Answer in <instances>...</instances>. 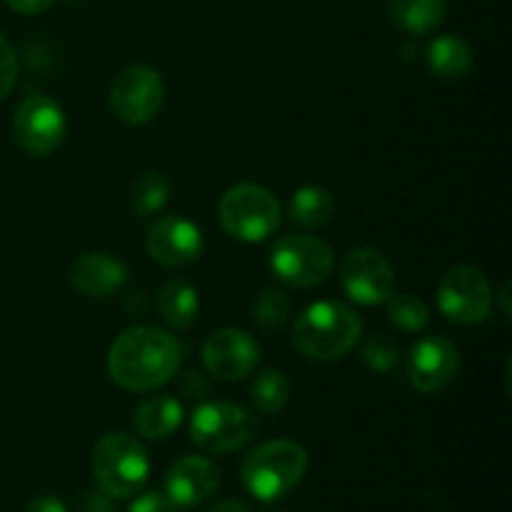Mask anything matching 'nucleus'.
Listing matches in <instances>:
<instances>
[{"label":"nucleus","mask_w":512,"mask_h":512,"mask_svg":"<svg viewBox=\"0 0 512 512\" xmlns=\"http://www.w3.org/2000/svg\"><path fill=\"white\" fill-rule=\"evenodd\" d=\"M265 512H283V510H280V508H268Z\"/></svg>","instance_id":"nucleus-33"},{"label":"nucleus","mask_w":512,"mask_h":512,"mask_svg":"<svg viewBox=\"0 0 512 512\" xmlns=\"http://www.w3.org/2000/svg\"><path fill=\"white\" fill-rule=\"evenodd\" d=\"M345 295L358 305H385L395 290V270L380 250L355 248L340 265Z\"/></svg>","instance_id":"nucleus-11"},{"label":"nucleus","mask_w":512,"mask_h":512,"mask_svg":"<svg viewBox=\"0 0 512 512\" xmlns=\"http://www.w3.org/2000/svg\"><path fill=\"white\" fill-rule=\"evenodd\" d=\"M185 410L173 395H153L143 400L133 415V425L145 440H165L183 425Z\"/></svg>","instance_id":"nucleus-17"},{"label":"nucleus","mask_w":512,"mask_h":512,"mask_svg":"<svg viewBox=\"0 0 512 512\" xmlns=\"http://www.w3.org/2000/svg\"><path fill=\"white\" fill-rule=\"evenodd\" d=\"M333 213V195L325 188H320V185H303V188H298L288 205L290 220L300 225V228H320V225H325L333 218Z\"/></svg>","instance_id":"nucleus-21"},{"label":"nucleus","mask_w":512,"mask_h":512,"mask_svg":"<svg viewBox=\"0 0 512 512\" xmlns=\"http://www.w3.org/2000/svg\"><path fill=\"white\" fill-rule=\"evenodd\" d=\"M90 470L100 493L113 500H128L143 490L150 460L138 438L128 433H108L95 445Z\"/></svg>","instance_id":"nucleus-4"},{"label":"nucleus","mask_w":512,"mask_h":512,"mask_svg":"<svg viewBox=\"0 0 512 512\" xmlns=\"http://www.w3.org/2000/svg\"><path fill=\"white\" fill-rule=\"evenodd\" d=\"M125 280L128 268L108 253H85L70 268V283L85 298H110L123 288Z\"/></svg>","instance_id":"nucleus-16"},{"label":"nucleus","mask_w":512,"mask_h":512,"mask_svg":"<svg viewBox=\"0 0 512 512\" xmlns=\"http://www.w3.org/2000/svg\"><path fill=\"white\" fill-rule=\"evenodd\" d=\"M165 83L150 65L135 63L120 70L110 85V108L125 125H145L160 113Z\"/></svg>","instance_id":"nucleus-8"},{"label":"nucleus","mask_w":512,"mask_h":512,"mask_svg":"<svg viewBox=\"0 0 512 512\" xmlns=\"http://www.w3.org/2000/svg\"><path fill=\"white\" fill-rule=\"evenodd\" d=\"M173 512H183V508H175V510H173Z\"/></svg>","instance_id":"nucleus-34"},{"label":"nucleus","mask_w":512,"mask_h":512,"mask_svg":"<svg viewBox=\"0 0 512 512\" xmlns=\"http://www.w3.org/2000/svg\"><path fill=\"white\" fill-rule=\"evenodd\" d=\"M280 203L270 190L255 183H240L225 190L218 203L220 225L243 243H263L278 230Z\"/></svg>","instance_id":"nucleus-5"},{"label":"nucleus","mask_w":512,"mask_h":512,"mask_svg":"<svg viewBox=\"0 0 512 512\" xmlns=\"http://www.w3.org/2000/svg\"><path fill=\"white\" fill-rule=\"evenodd\" d=\"M25 512H68L65 503L55 495H38L35 500H30L28 510Z\"/></svg>","instance_id":"nucleus-31"},{"label":"nucleus","mask_w":512,"mask_h":512,"mask_svg":"<svg viewBox=\"0 0 512 512\" xmlns=\"http://www.w3.org/2000/svg\"><path fill=\"white\" fill-rule=\"evenodd\" d=\"M288 310H290V300L283 290L265 288L263 293L258 295V300H255V308H253L255 323H258L263 330H278L283 328L285 320H288Z\"/></svg>","instance_id":"nucleus-25"},{"label":"nucleus","mask_w":512,"mask_h":512,"mask_svg":"<svg viewBox=\"0 0 512 512\" xmlns=\"http://www.w3.org/2000/svg\"><path fill=\"white\" fill-rule=\"evenodd\" d=\"M438 308L458 325L483 323L493 308L488 278L473 265H455L438 283Z\"/></svg>","instance_id":"nucleus-10"},{"label":"nucleus","mask_w":512,"mask_h":512,"mask_svg":"<svg viewBox=\"0 0 512 512\" xmlns=\"http://www.w3.org/2000/svg\"><path fill=\"white\" fill-rule=\"evenodd\" d=\"M363 360L368 368H373L375 373H388L398 365L400 360V348L393 338H388L385 333H375L368 343L363 345Z\"/></svg>","instance_id":"nucleus-26"},{"label":"nucleus","mask_w":512,"mask_h":512,"mask_svg":"<svg viewBox=\"0 0 512 512\" xmlns=\"http://www.w3.org/2000/svg\"><path fill=\"white\" fill-rule=\"evenodd\" d=\"M390 20L408 35H428L443 23L445 0H388Z\"/></svg>","instance_id":"nucleus-20"},{"label":"nucleus","mask_w":512,"mask_h":512,"mask_svg":"<svg viewBox=\"0 0 512 512\" xmlns=\"http://www.w3.org/2000/svg\"><path fill=\"white\" fill-rule=\"evenodd\" d=\"M10 10L20 15H38L45 13L48 8H53L55 0H5Z\"/></svg>","instance_id":"nucleus-29"},{"label":"nucleus","mask_w":512,"mask_h":512,"mask_svg":"<svg viewBox=\"0 0 512 512\" xmlns=\"http://www.w3.org/2000/svg\"><path fill=\"white\" fill-rule=\"evenodd\" d=\"M250 400H253L255 408L265 415H275L280 410L288 408L290 403V383L280 370H263L260 375H255V380L250 383Z\"/></svg>","instance_id":"nucleus-23"},{"label":"nucleus","mask_w":512,"mask_h":512,"mask_svg":"<svg viewBox=\"0 0 512 512\" xmlns=\"http://www.w3.org/2000/svg\"><path fill=\"white\" fill-rule=\"evenodd\" d=\"M388 305V320L400 330H408V333H420V330L428 328L430 323V310L418 295L413 293H400L390 295L385 300Z\"/></svg>","instance_id":"nucleus-24"},{"label":"nucleus","mask_w":512,"mask_h":512,"mask_svg":"<svg viewBox=\"0 0 512 512\" xmlns=\"http://www.w3.org/2000/svg\"><path fill=\"white\" fill-rule=\"evenodd\" d=\"M178 505L170 503L165 493H143L133 500L128 512H173Z\"/></svg>","instance_id":"nucleus-28"},{"label":"nucleus","mask_w":512,"mask_h":512,"mask_svg":"<svg viewBox=\"0 0 512 512\" xmlns=\"http://www.w3.org/2000/svg\"><path fill=\"white\" fill-rule=\"evenodd\" d=\"M203 233L180 215H160L145 230V250L165 268H185L203 255Z\"/></svg>","instance_id":"nucleus-12"},{"label":"nucleus","mask_w":512,"mask_h":512,"mask_svg":"<svg viewBox=\"0 0 512 512\" xmlns=\"http://www.w3.org/2000/svg\"><path fill=\"white\" fill-rule=\"evenodd\" d=\"M65 113L53 98L43 93L28 95L18 105L13 118V138L23 153L45 158L60 148L65 138Z\"/></svg>","instance_id":"nucleus-9"},{"label":"nucleus","mask_w":512,"mask_h":512,"mask_svg":"<svg viewBox=\"0 0 512 512\" xmlns=\"http://www.w3.org/2000/svg\"><path fill=\"white\" fill-rule=\"evenodd\" d=\"M333 248L315 235H283L270 250V270L293 290L318 288L333 273Z\"/></svg>","instance_id":"nucleus-7"},{"label":"nucleus","mask_w":512,"mask_h":512,"mask_svg":"<svg viewBox=\"0 0 512 512\" xmlns=\"http://www.w3.org/2000/svg\"><path fill=\"white\" fill-rule=\"evenodd\" d=\"M208 512H250L243 500H220V503L210 505Z\"/></svg>","instance_id":"nucleus-32"},{"label":"nucleus","mask_w":512,"mask_h":512,"mask_svg":"<svg viewBox=\"0 0 512 512\" xmlns=\"http://www.w3.org/2000/svg\"><path fill=\"white\" fill-rule=\"evenodd\" d=\"M458 365V348L443 335H428L410 350L408 380L418 393L435 395L453 383Z\"/></svg>","instance_id":"nucleus-14"},{"label":"nucleus","mask_w":512,"mask_h":512,"mask_svg":"<svg viewBox=\"0 0 512 512\" xmlns=\"http://www.w3.org/2000/svg\"><path fill=\"white\" fill-rule=\"evenodd\" d=\"M428 70L440 80H460L473 70V48L458 35H440L425 48Z\"/></svg>","instance_id":"nucleus-18"},{"label":"nucleus","mask_w":512,"mask_h":512,"mask_svg":"<svg viewBox=\"0 0 512 512\" xmlns=\"http://www.w3.org/2000/svg\"><path fill=\"white\" fill-rule=\"evenodd\" d=\"M200 355H203V363L210 375L233 383V380H243L253 373L260 360V348L253 335H248L245 330L220 328L208 335Z\"/></svg>","instance_id":"nucleus-13"},{"label":"nucleus","mask_w":512,"mask_h":512,"mask_svg":"<svg viewBox=\"0 0 512 512\" xmlns=\"http://www.w3.org/2000/svg\"><path fill=\"white\" fill-rule=\"evenodd\" d=\"M80 512H115L113 498H108L105 493H85Z\"/></svg>","instance_id":"nucleus-30"},{"label":"nucleus","mask_w":512,"mask_h":512,"mask_svg":"<svg viewBox=\"0 0 512 512\" xmlns=\"http://www.w3.org/2000/svg\"><path fill=\"white\" fill-rule=\"evenodd\" d=\"M220 485V470L203 455H185L175 460L165 475V495L178 508H198L208 503Z\"/></svg>","instance_id":"nucleus-15"},{"label":"nucleus","mask_w":512,"mask_h":512,"mask_svg":"<svg viewBox=\"0 0 512 512\" xmlns=\"http://www.w3.org/2000/svg\"><path fill=\"white\" fill-rule=\"evenodd\" d=\"M170 195V183L163 173H143L130 188V208L140 218H153L165 208Z\"/></svg>","instance_id":"nucleus-22"},{"label":"nucleus","mask_w":512,"mask_h":512,"mask_svg":"<svg viewBox=\"0 0 512 512\" xmlns=\"http://www.w3.org/2000/svg\"><path fill=\"white\" fill-rule=\"evenodd\" d=\"M308 470V453L293 440H270L258 445L240 463L245 490L260 503H275L298 488Z\"/></svg>","instance_id":"nucleus-3"},{"label":"nucleus","mask_w":512,"mask_h":512,"mask_svg":"<svg viewBox=\"0 0 512 512\" xmlns=\"http://www.w3.org/2000/svg\"><path fill=\"white\" fill-rule=\"evenodd\" d=\"M158 310L160 318L175 330H188L195 323L200 310L198 290L188 283V280L173 278L163 283L158 293Z\"/></svg>","instance_id":"nucleus-19"},{"label":"nucleus","mask_w":512,"mask_h":512,"mask_svg":"<svg viewBox=\"0 0 512 512\" xmlns=\"http://www.w3.org/2000/svg\"><path fill=\"white\" fill-rule=\"evenodd\" d=\"M363 335V320L340 300H320L305 308L293 325V345L303 358L340 360Z\"/></svg>","instance_id":"nucleus-2"},{"label":"nucleus","mask_w":512,"mask_h":512,"mask_svg":"<svg viewBox=\"0 0 512 512\" xmlns=\"http://www.w3.org/2000/svg\"><path fill=\"white\" fill-rule=\"evenodd\" d=\"M258 435V420L250 410L228 400H213L195 408L190 418V440L203 453L228 455L243 450Z\"/></svg>","instance_id":"nucleus-6"},{"label":"nucleus","mask_w":512,"mask_h":512,"mask_svg":"<svg viewBox=\"0 0 512 512\" xmlns=\"http://www.w3.org/2000/svg\"><path fill=\"white\" fill-rule=\"evenodd\" d=\"M15 80H18V55H15L8 38L0 33V103L15 88Z\"/></svg>","instance_id":"nucleus-27"},{"label":"nucleus","mask_w":512,"mask_h":512,"mask_svg":"<svg viewBox=\"0 0 512 512\" xmlns=\"http://www.w3.org/2000/svg\"><path fill=\"white\" fill-rule=\"evenodd\" d=\"M183 360L178 340L155 325H135L120 333L108 353V375L130 393H153L175 378Z\"/></svg>","instance_id":"nucleus-1"}]
</instances>
